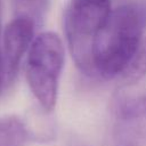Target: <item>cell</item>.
Returning a JSON list of instances; mask_svg holds the SVG:
<instances>
[{"label":"cell","instance_id":"9c48e42d","mask_svg":"<svg viewBox=\"0 0 146 146\" xmlns=\"http://www.w3.org/2000/svg\"><path fill=\"white\" fill-rule=\"evenodd\" d=\"M7 81L6 79V71H5V64H3V58H2V52H1V49H0V96L2 94V90H3V86H5V82Z\"/></svg>","mask_w":146,"mask_h":146},{"label":"cell","instance_id":"30bf717a","mask_svg":"<svg viewBox=\"0 0 146 146\" xmlns=\"http://www.w3.org/2000/svg\"><path fill=\"white\" fill-rule=\"evenodd\" d=\"M0 30H1V0H0Z\"/></svg>","mask_w":146,"mask_h":146},{"label":"cell","instance_id":"6da1fadb","mask_svg":"<svg viewBox=\"0 0 146 146\" xmlns=\"http://www.w3.org/2000/svg\"><path fill=\"white\" fill-rule=\"evenodd\" d=\"M146 7L131 2L112 10L92 51V76L117 79L130 63L144 38Z\"/></svg>","mask_w":146,"mask_h":146},{"label":"cell","instance_id":"7a4b0ae2","mask_svg":"<svg viewBox=\"0 0 146 146\" xmlns=\"http://www.w3.org/2000/svg\"><path fill=\"white\" fill-rule=\"evenodd\" d=\"M111 0H70L64 15L67 44L76 66L92 75V51L100 30L106 24Z\"/></svg>","mask_w":146,"mask_h":146},{"label":"cell","instance_id":"277c9868","mask_svg":"<svg viewBox=\"0 0 146 146\" xmlns=\"http://www.w3.org/2000/svg\"><path fill=\"white\" fill-rule=\"evenodd\" d=\"M113 135L116 146H146V95L114 102Z\"/></svg>","mask_w":146,"mask_h":146},{"label":"cell","instance_id":"52a82bcc","mask_svg":"<svg viewBox=\"0 0 146 146\" xmlns=\"http://www.w3.org/2000/svg\"><path fill=\"white\" fill-rule=\"evenodd\" d=\"M146 74V39L143 40L137 52L117 78L124 84H132Z\"/></svg>","mask_w":146,"mask_h":146},{"label":"cell","instance_id":"ba28073f","mask_svg":"<svg viewBox=\"0 0 146 146\" xmlns=\"http://www.w3.org/2000/svg\"><path fill=\"white\" fill-rule=\"evenodd\" d=\"M49 0H13L17 16L32 18L35 24L40 22L48 8Z\"/></svg>","mask_w":146,"mask_h":146},{"label":"cell","instance_id":"8992f818","mask_svg":"<svg viewBox=\"0 0 146 146\" xmlns=\"http://www.w3.org/2000/svg\"><path fill=\"white\" fill-rule=\"evenodd\" d=\"M30 131L17 116L0 119V146H25Z\"/></svg>","mask_w":146,"mask_h":146},{"label":"cell","instance_id":"3957f363","mask_svg":"<svg viewBox=\"0 0 146 146\" xmlns=\"http://www.w3.org/2000/svg\"><path fill=\"white\" fill-rule=\"evenodd\" d=\"M63 66L64 46L60 38L54 32L36 35L27 51L26 80L32 94L47 112L56 105Z\"/></svg>","mask_w":146,"mask_h":146},{"label":"cell","instance_id":"5b68a950","mask_svg":"<svg viewBox=\"0 0 146 146\" xmlns=\"http://www.w3.org/2000/svg\"><path fill=\"white\" fill-rule=\"evenodd\" d=\"M35 22L26 16H16L5 29L2 58L7 82H11L18 71L21 60L29 51L34 39Z\"/></svg>","mask_w":146,"mask_h":146}]
</instances>
